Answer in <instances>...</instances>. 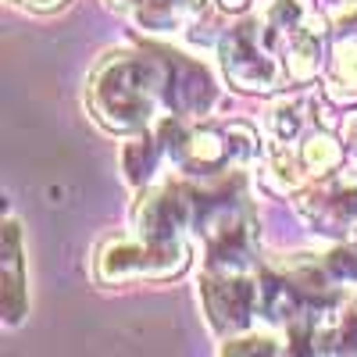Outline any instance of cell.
Masks as SVG:
<instances>
[{"label":"cell","instance_id":"12","mask_svg":"<svg viewBox=\"0 0 357 357\" xmlns=\"http://www.w3.org/2000/svg\"><path fill=\"white\" fill-rule=\"evenodd\" d=\"M318 354H357V289H347L329 311L318 333Z\"/></svg>","mask_w":357,"mask_h":357},{"label":"cell","instance_id":"16","mask_svg":"<svg viewBox=\"0 0 357 357\" xmlns=\"http://www.w3.org/2000/svg\"><path fill=\"white\" fill-rule=\"evenodd\" d=\"M340 132H343V143H347V154L357 158V114L347 118V122L340 126Z\"/></svg>","mask_w":357,"mask_h":357},{"label":"cell","instance_id":"1","mask_svg":"<svg viewBox=\"0 0 357 357\" xmlns=\"http://www.w3.org/2000/svg\"><path fill=\"white\" fill-rule=\"evenodd\" d=\"M86 111L104 132L151 129L165 111V61L154 43L100 54L86 79Z\"/></svg>","mask_w":357,"mask_h":357},{"label":"cell","instance_id":"7","mask_svg":"<svg viewBox=\"0 0 357 357\" xmlns=\"http://www.w3.org/2000/svg\"><path fill=\"white\" fill-rule=\"evenodd\" d=\"M161 61H165V111L172 114H183V118H207L218 100H222V89L200 57H190L175 47L154 43Z\"/></svg>","mask_w":357,"mask_h":357},{"label":"cell","instance_id":"14","mask_svg":"<svg viewBox=\"0 0 357 357\" xmlns=\"http://www.w3.org/2000/svg\"><path fill=\"white\" fill-rule=\"evenodd\" d=\"M325 264L329 272L347 286V282H357V240H340L329 254H325Z\"/></svg>","mask_w":357,"mask_h":357},{"label":"cell","instance_id":"10","mask_svg":"<svg viewBox=\"0 0 357 357\" xmlns=\"http://www.w3.org/2000/svg\"><path fill=\"white\" fill-rule=\"evenodd\" d=\"M325 79H329V89L340 93L343 104H357V4L333 22Z\"/></svg>","mask_w":357,"mask_h":357},{"label":"cell","instance_id":"3","mask_svg":"<svg viewBox=\"0 0 357 357\" xmlns=\"http://www.w3.org/2000/svg\"><path fill=\"white\" fill-rule=\"evenodd\" d=\"M261 18L275 36L289 82L293 86L311 82L329 61V43H333V25L321 18L314 0H268Z\"/></svg>","mask_w":357,"mask_h":357},{"label":"cell","instance_id":"9","mask_svg":"<svg viewBox=\"0 0 357 357\" xmlns=\"http://www.w3.org/2000/svg\"><path fill=\"white\" fill-rule=\"evenodd\" d=\"M29 314V279L22 254V229L11 215H4L0 229V318L8 329H18Z\"/></svg>","mask_w":357,"mask_h":357},{"label":"cell","instance_id":"6","mask_svg":"<svg viewBox=\"0 0 357 357\" xmlns=\"http://www.w3.org/2000/svg\"><path fill=\"white\" fill-rule=\"evenodd\" d=\"M301 222L325 240H350L357 232V172H333L296 193L293 200Z\"/></svg>","mask_w":357,"mask_h":357},{"label":"cell","instance_id":"11","mask_svg":"<svg viewBox=\"0 0 357 357\" xmlns=\"http://www.w3.org/2000/svg\"><path fill=\"white\" fill-rule=\"evenodd\" d=\"M118 161H122V175H126V183L132 190H146L151 183H158L161 165H168V154H165V143L154 132V126L139 129V132H129Z\"/></svg>","mask_w":357,"mask_h":357},{"label":"cell","instance_id":"15","mask_svg":"<svg viewBox=\"0 0 357 357\" xmlns=\"http://www.w3.org/2000/svg\"><path fill=\"white\" fill-rule=\"evenodd\" d=\"M11 4L22 11H33V15H54V11H65L72 0H11Z\"/></svg>","mask_w":357,"mask_h":357},{"label":"cell","instance_id":"8","mask_svg":"<svg viewBox=\"0 0 357 357\" xmlns=\"http://www.w3.org/2000/svg\"><path fill=\"white\" fill-rule=\"evenodd\" d=\"M107 8L129 18L146 36L193 33L204 22L207 0H107Z\"/></svg>","mask_w":357,"mask_h":357},{"label":"cell","instance_id":"17","mask_svg":"<svg viewBox=\"0 0 357 357\" xmlns=\"http://www.w3.org/2000/svg\"><path fill=\"white\" fill-rule=\"evenodd\" d=\"M211 4H215L222 15H247L254 0H211Z\"/></svg>","mask_w":357,"mask_h":357},{"label":"cell","instance_id":"4","mask_svg":"<svg viewBox=\"0 0 357 357\" xmlns=\"http://www.w3.org/2000/svg\"><path fill=\"white\" fill-rule=\"evenodd\" d=\"M190 243H151L143 236H107L93 254V279L100 286H118V282H165L178 279L190 268Z\"/></svg>","mask_w":357,"mask_h":357},{"label":"cell","instance_id":"2","mask_svg":"<svg viewBox=\"0 0 357 357\" xmlns=\"http://www.w3.org/2000/svg\"><path fill=\"white\" fill-rule=\"evenodd\" d=\"M215 47H218V65L225 82L236 86L240 93H279L289 82L275 36L261 15L240 18L236 25L222 29Z\"/></svg>","mask_w":357,"mask_h":357},{"label":"cell","instance_id":"13","mask_svg":"<svg viewBox=\"0 0 357 357\" xmlns=\"http://www.w3.org/2000/svg\"><path fill=\"white\" fill-rule=\"evenodd\" d=\"M218 350H222V354H282L286 347H279L275 336L257 333V325H254V329H247V333H236V336L222 340Z\"/></svg>","mask_w":357,"mask_h":357},{"label":"cell","instance_id":"5","mask_svg":"<svg viewBox=\"0 0 357 357\" xmlns=\"http://www.w3.org/2000/svg\"><path fill=\"white\" fill-rule=\"evenodd\" d=\"M257 304H261L257 268L254 272H240V268H204L200 272V307L218 340L254 329L261 321Z\"/></svg>","mask_w":357,"mask_h":357}]
</instances>
